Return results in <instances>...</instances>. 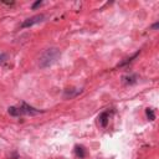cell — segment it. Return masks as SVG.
Here are the masks:
<instances>
[{
  "label": "cell",
  "mask_w": 159,
  "mask_h": 159,
  "mask_svg": "<svg viewBox=\"0 0 159 159\" xmlns=\"http://www.w3.org/2000/svg\"><path fill=\"white\" fill-rule=\"evenodd\" d=\"M145 114H147V118L149 120H154L155 119V114H154V111L152 108H147L145 109Z\"/></svg>",
  "instance_id": "cell-10"
},
{
  "label": "cell",
  "mask_w": 159,
  "mask_h": 159,
  "mask_svg": "<svg viewBox=\"0 0 159 159\" xmlns=\"http://www.w3.org/2000/svg\"><path fill=\"white\" fill-rule=\"evenodd\" d=\"M6 57H7V56H6V53H0V65L6 60Z\"/></svg>",
  "instance_id": "cell-12"
},
{
  "label": "cell",
  "mask_w": 159,
  "mask_h": 159,
  "mask_svg": "<svg viewBox=\"0 0 159 159\" xmlns=\"http://www.w3.org/2000/svg\"><path fill=\"white\" fill-rule=\"evenodd\" d=\"M158 26H159V24H158V22H155V24L152 26V29H153V30H155V29H158Z\"/></svg>",
  "instance_id": "cell-13"
},
{
  "label": "cell",
  "mask_w": 159,
  "mask_h": 159,
  "mask_svg": "<svg viewBox=\"0 0 159 159\" xmlns=\"http://www.w3.org/2000/svg\"><path fill=\"white\" fill-rule=\"evenodd\" d=\"M20 108V112H21V116H37V114H40V113H42V111H40V109H36V108H34V107H31V106H29L27 103H25V102H22L21 103V106L19 107Z\"/></svg>",
  "instance_id": "cell-3"
},
{
  "label": "cell",
  "mask_w": 159,
  "mask_h": 159,
  "mask_svg": "<svg viewBox=\"0 0 159 159\" xmlns=\"http://www.w3.org/2000/svg\"><path fill=\"white\" fill-rule=\"evenodd\" d=\"M98 124L102 127V128H106L107 124H108V120H109V111H103L99 116H98Z\"/></svg>",
  "instance_id": "cell-5"
},
{
  "label": "cell",
  "mask_w": 159,
  "mask_h": 159,
  "mask_svg": "<svg viewBox=\"0 0 159 159\" xmlns=\"http://www.w3.org/2000/svg\"><path fill=\"white\" fill-rule=\"evenodd\" d=\"M123 82L124 83H128V84H133V83L137 82V76H134V75L125 76V77H123Z\"/></svg>",
  "instance_id": "cell-8"
},
{
  "label": "cell",
  "mask_w": 159,
  "mask_h": 159,
  "mask_svg": "<svg viewBox=\"0 0 159 159\" xmlns=\"http://www.w3.org/2000/svg\"><path fill=\"white\" fill-rule=\"evenodd\" d=\"M43 19H45V15H42V14H39V15L31 16V17H29V19L24 20V22L20 25V27H21V29L31 27V26H34V25H36V24L42 22V21H43Z\"/></svg>",
  "instance_id": "cell-2"
},
{
  "label": "cell",
  "mask_w": 159,
  "mask_h": 159,
  "mask_svg": "<svg viewBox=\"0 0 159 159\" xmlns=\"http://www.w3.org/2000/svg\"><path fill=\"white\" fill-rule=\"evenodd\" d=\"M60 56H61L60 48H57V47L46 48L39 58V67L40 68H47V67L52 66L53 63H56V61L60 58Z\"/></svg>",
  "instance_id": "cell-1"
},
{
  "label": "cell",
  "mask_w": 159,
  "mask_h": 159,
  "mask_svg": "<svg viewBox=\"0 0 159 159\" xmlns=\"http://www.w3.org/2000/svg\"><path fill=\"white\" fill-rule=\"evenodd\" d=\"M81 92H82L81 88H66L65 92H63V98H66V99H72V98H75L76 96H78Z\"/></svg>",
  "instance_id": "cell-4"
},
{
  "label": "cell",
  "mask_w": 159,
  "mask_h": 159,
  "mask_svg": "<svg viewBox=\"0 0 159 159\" xmlns=\"http://www.w3.org/2000/svg\"><path fill=\"white\" fill-rule=\"evenodd\" d=\"M7 112H9V114L12 116V117H20V116H21L20 108H19V107H15V106L9 107V108H7Z\"/></svg>",
  "instance_id": "cell-6"
},
{
  "label": "cell",
  "mask_w": 159,
  "mask_h": 159,
  "mask_svg": "<svg viewBox=\"0 0 159 159\" xmlns=\"http://www.w3.org/2000/svg\"><path fill=\"white\" fill-rule=\"evenodd\" d=\"M138 55H139V51H137V52H135V53H134V55H133L132 57H129V58H125L124 61H122V62H120V63H119L118 66H119V67H122V66H125V65L130 63V62H132V61H133V60H134V58H135V57H137Z\"/></svg>",
  "instance_id": "cell-9"
},
{
  "label": "cell",
  "mask_w": 159,
  "mask_h": 159,
  "mask_svg": "<svg viewBox=\"0 0 159 159\" xmlns=\"http://www.w3.org/2000/svg\"><path fill=\"white\" fill-rule=\"evenodd\" d=\"M41 4H42V1H41V0H39V1H36V2H34V4H32V9L35 10V9H36V7H39V6L41 5Z\"/></svg>",
  "instance_id": "cell-11"
},
{
  "label": "cell",
  "mask_w": 159,
  "mask_h": 159,
  "mask_svg": "<svg viewBox=\"0 0 159 159\" xmlns=\"http://www.w3.org/2000/svg\"><path fill=\"white\" fill-rule=\"evenodd\" d=\"M75 153H76V155L78 157V158H84L86 157V150H84V148L82 147V145H76L75 147Z\"/></svg>",
  "instance_id": "cell-7"
}]
</instances>
